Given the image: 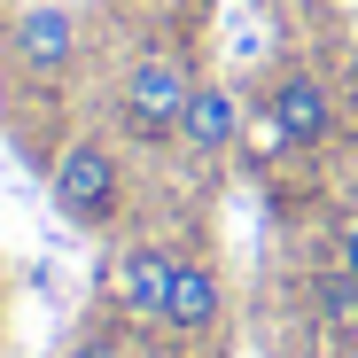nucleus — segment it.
I'll return each mask as SVG.
<instances>
[{
	"instance_id": "f03ea898",
	"label": "nucleus",
	"mask_w": 358,
	"mask_h": 358,
	"mask_svg": "<svg viewBox=\"0 0 358 358\" xmlns=\"http://www.w3.org/2000/svg\"><path fill=\"white\" fill-rule=\"evenodd\" d=\"M187 94H195V71L171 47H141L125 63V78H117V125H125V141L133 148H171Z\"/></svg>"
},
{
	"instance_id": "6e6552de",
	"label": "nucleus",
	"mask_w": 358,
	"mask_h": 358,
	"mask_svg": "<svg viewBox=\"0 0 358 358\" xmlns=\"http://www.w3.org/2000/svg\"><path fill=\"white\" fill-rule=\"evenodd\" d=\"M8 125H16V63L0 55V133H8Z\"/></svg>"
},
{
	"instance_id": "20e7f679",
	"label": "nucleus",
	"mask_w": 358,
	"mask_h": 358,
	"mask_svg": "<svg viewBox=\"0 0 358 358\" xmlns=\"http://www.w3.org/2000/svg\"><path fill=\"white\" fill-rule=\"evenodd\" d=\"M171 273H179V242H164V234H133V242L109 250V304L125 312L133 327H156V335H164Z\"/></svg>"
},
{
	"instance_id": "1a4fd4ad",
	"label": "nucleus",
	"mask_w": 358,
	"mask_h": 358,
	"mask_svg": "<svg viewBox=\"0 0 358 358\" xmlns=\"http://www.w3.org/2000/svg\"><path fill=\"white\" fill-rule=\"evenodd\" d=\"M0 320H8V265H0Z\"/></svg>"
},
{
	"instance_id": "0eeeda50",
	"label": "nucleus",
	"mask_w": 358,
	"mask_h": 358,
	"mask_svg": "<svg viewBox=\"0 0 358 358\" xmlns=\"http://www.w3.org/2000/svg\"><path fill=\"white\" fill-rule=\"evenodd\" d=\"M242 125H250V109L234 101V86H203V78H195L187 109H179V141H171V148H187L195 164H218V156H234Z\"/></svg>"
},
{
	"instance_id": "f257e3e1",
	"label": "nucleus",
	"mask_w": 358,
	"mask_h": 358,
	"mask_svg": "<svg viewBox=\"0 0 358 358\" xmlns=\"http://www.w3.org/2000/svg\"><path fill=\"white\" fill-rule=\"evenodd\" d=\"M47 203L78 234H109L117 218H125V156H117L101 133H71L47 156Z\"/></svg>"
},
{
	"instance_id": "39448f33",
	"label": "nucleus",
	"mask_w": 358,
	"mask_h": 358,
	"mask_svg": "<svg viewBox=\"0 0 358 358\" xmlns=\"http://www.w3.org/2000/svg\"><path fill=\"white\" fill-rule=\"evenodd\" d=\"M218 327H226V273H218V257L179 250L171 304H164V335H171V343H218Z\"/></svg>"
},
{
	"instance_id": "7ed1b4c3",
	"label": "nucleus",
	"mask_w": 358,
	"mask_h": 358,
	"mask_svg": "<svg viewBox=\"0 0 358 358\" xmlns=\"http://www.w3.org/2000/svg\"><path fill=\"white\" fill-rule=\"evenodd\" d=\"M16 63L24 86H63L78 63H86V16L71 0H31V8L8 16V47H0Z\"/></svg>"
},
{
	"instance_id": "423d86ee",
	"label": "nucleus",
	"mask_w": 358,
	"mask_h": 358,
	"mask_svg": "<svg viewBox=\"0 0 358 358\" xmlns=\"http://www.w3.org/2000/svg\"><path fill=\"white\" fill-rule=\"evenodd\" d=\"M257 109L280 117V133H288L296 148H320V141L335 133V86H327L312 63H280V71H265Z\"/></svg>"
},
{
	"instance_id": "9d476101",
	"label": "nucleus",
	"mask_w": 358,
	"mask_h": 358,
	"mask_svg": "<svg viewBox=\"0 0 358 358\" xmlns=\"http://www.w3.org/2000/svg\"><path fill=\"white\" fill-rule=\"evenodd\" d=\"M343 265H350V273H358V242H350V250H343Z\"/></svg>"
}]
</instances>
